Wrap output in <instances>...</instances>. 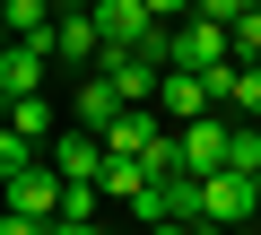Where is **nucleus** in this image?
<instances>
[{"instance_id":"1","label":"nucleus","mask_w":261,"mask_h":235,"mask_svg":"<svg viewBox=\"0 0 261 235\" xmlns=\"http://www.w3.org/2000/svg\"><path fill=\"white\" fill-rule=\"evenodd\" d=\"M200 226H226V235L261 226V192H252V174H209V183H200Z\"/></svg>"},{"instance_id":"2","label":"nucleus","mask_w":261,"mask_h":235,"mask_svg":"<svg viewBox=\"0 0 261 235\" xmlns=\"http://www.w3.org/2000/svg\"><path fill=\"white\" fill-rule=\"evenodd\" d=\"M122 113H130V105H122V87H113L105 70H87V79H70V131H96V140H105V131L122 122Z\"/></svg>"},{"instance_id":"3","label":"nucleus","mask_w":261,"mask_h":235,"mask_svg":"<svg viewBox=\"0 0 261 235\" xmlns=\"http://www.w3.org/2000/svg\"><path fill=\"white\" fill-rule=\"evenodd\" d=\"M53 61H61L70 79H87V70L105 61V27H96V9H61V27H53Z\"/></svg>"},{"instance_id":"4","label":"nucleus","mask_w":261,"mask_h":235,"mask_svg":"<svg viewBox=\"0 0 261 235\" xmlns=\"http://www.w3.org/2000/svg\"><path fill=\"white\" fill-rule=\"evenodd\" d=\"M226 61H235V35H226V27H209V18H183V27H174V70L218 79Z\"/></svg>"},{"instance_id":"5","label":"nucleus","mask_w":261,"mask_h":235,"mask_svg":"<svg viewBox=\"0 0 261 235\" xmlns=\"http://www.w3.org/2000/svg\"><path fill=\"white\" fill-rule=\"evenodd\" d=\"M157 113H166L174 131H192V122H209V113H218V87H209L200 70H166V87H157Z\"/></svg>"},{"instance_id":"6","label":"nucleus","mask_w":261,"mask_h":235,"mask_svg":"<svg viewBox=\"0 0 261 235\" xmlns=\"http://www.w3.org/2000/svg\"><path fill=\"white\" fill-rule=\"evenodd\" d=\"M44 166H53L61 183H105V166H113V148H105L96 131H61V140L44 148Z\"/></svg>"},{"instance_id":"7","label":"nucleus","mask_w":261,"mask_h":235,"mask_svg":"<svg viewBox=\"0 0 261 235\" xmlns=\"http://www.w3.org/2000/svg\"><path fill=\"white\" fill-rule=\"evenodd\" d=\"M61 61H53V44H9L0 53V96L9 105H27V96H44V79H53Z\"/></svg>"},{"instance_id":"8","label":"nucleus","mask_w":261,"mask_h":235,"mask_svg":"<svg viewBox=\"0 0 261 235\" xmlns=\"http://www.w3.org/2000/svg\"><path fill=\"white\" fill-rule=\"evenodd\" d=\"M226 140H235V122H226V113H209V122H192L183 131V174H226Z\"/></svg>"},{"instance_id":"9","label":"nucleus","mask_w":261,"mask_h":235,"mask_svg":"<svg viewBox=\"0 0 261 235\" xmlns=\"http://www.w3.org/2000/svg\"><path fill=\"white\" fill-rule=\"evenodd\" d=\"M61 200H70V183H61L53 166H35V174H18V183H9V209H18V218H44V226H61Z\"/></svg>"},{"instance_id":"10","label":"nucleus","mask_w":261,"mask_h":235,"mask_svg":"<svg viewBox=\"0 0 261 235\" xmlns=\"http://www.w3.org/2000/svg\"><path fill=\"white\" fill-rule=\"evenodd\" d=\"M157 140H166V131H157V105H130V113H122V122L105 131V148H113V157H148Z\"/></svg>"},{"instance_id":"11","label":"nucleus","mask_w":261,"mask_h":235,"mask_svg":"<svg viewBox=\"0 0 261 235\" xmlns=\"http://www.w3.org/2000/svg\"><path fill=\"white\" fill-rule=\"evenodd\" d=\"M53 122H61V105H53V96H27V105H9V131H18V140H35V148H53V140H61Z\"/></svg>"},{"instance_id":"12","label":"nucleus","mask_w":261,"mask_h":235,"mask_svg":"<svg viewBox=\"0 0 261 235\" xmlns=\"http://www.w3.org/2000/svg\"><path fill=\"white\" fill-rule=\"evenodd\" d=\"M148 183H157V174H148L140 157H113V166H105V200H122V209H130V200H140Z\"/></svg>"},{"instance_id":"13","label":"nucleus","mask_w":261,"mask_h":235,"mask_svg":"<svg viewBox=\"0 0 261 235\" xmlns=\"http://www.w3.org/2000/svg\"><path fill=\"white\" fill-rule=\"evenodd\" d=\"M226 174H261V122H235V140H226Z\"/></svg>"},{"instance_id":"14","label":"nucleus","mask_w":261,"mask_h":235,"mask_svg":"<svg viewBox=\"0 0 261 235\" xmlns=\"http://www.w3.org/2000/svg\"><path fill=\"white\" fill-rule=\"evenodd\" d=\"M35 166H44V148H35V140H18V131H0V174L18 183V174H35Z\"/></svg>"},{"instance_id":"15","label":"nucleus","mask_w":261,"mask_h":235,"mask_svg":"<svg viewBox=\"0 0 261 235\" xmlns=\"http://www.w3.org/2000/svg\"><path fill=\"white\" fill-rule=\"evenodd\" d=\"M235 61H244V70H261V18H244V27H235Z\"/></svg>"},{"instance_id":"16","label":"nucleus","mask_w":261,"mask_h":235,"mask_svg":"<svg viewBox=\"0 0 261 235\" xmlns=\"http://www.w3.org/2000/svg\"><path fill=\"white\" fill-rule=\"evenodd\" d=\"M148 9H157V18H166V27H183V18H192V9H200V0H148Z\"/></svg>"},{"instance_id":"17","label":"nucleus","mask_w":261,"mask_h":235,"mask_svg":"<svg viewBox=\"0 0 261 235\" xmlns=\"http://www.w3.org/2000/svg\"><path fill=\"white\" fill-rule=\"evenodd\" d=\"M0 235H53V226H44V218H18V209H9V218H0Z\"/></svg>"},{"instance_id":"18","label":"nucleus","mask_w":261,"mask_h":235,"mask_svg":"<svg viewBox=\"0 0 261 235\" xmlns=\"http://www.w3.org/2000/svg\"><path fill=\"white\" fill-rule=\"evenodd\" d=\"M140 235H192V226H174V218H157V226H140Z\"/></svg>"},{"instance_id":"19","label":"nucleus","mask_w":261,"mask_h":235,"mask_svg":"<svg viewBox=\"0 0 261 235\" xmlns=\"http://www.w3.org/2000/svg\"><path fill=\"white\" fill-rule=\"evenodd\" d=\"M53 235H105V226H79V218H61V226H53Z\"/></svg>"},{"instance_id":"20","label":"nucleus","mask_w":261,"mask_h":235,"mask_svg":"<svg viewBox=\"0 0 261 235\" xmlns=\"http://www.w3.org/2000/svg\"><path fill=\"white\" fill-rule=\"evenodd\" d=\"M252 192H261V174H252Z\"/></svg>"}]
</instances>
